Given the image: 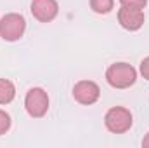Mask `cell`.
<instances>
[{"instance_id": "cell-1", "label": "cell", "mask_w": 149, "mask_h": 148, "mask_svg": "<svg viewBox=\"0 0 149 148\" xmlns=\"http://www.w3.org/2000/svg\"><path fill=\"white\" fill-rule=\"evenodd\" d=\"M106 80L111 87L116 89H127L135 84L137 80V72L132 65L128 63H114L106 72Z\"/></svg>"}, {"instance_id": "cell-2", "label": "cell", "mask_w": 149, "mask_h": 148, "mask_svg": "<svg viewBox=\"0 0 149 148\" xmlns=\"http://www.w3.org/2000/svg\"><path fill=\"white\" fill-rule=\"evenodd\" d=\"M26 21L17 12H9L0 18V37L7 42H14L24 35Z\"/></svg>"}, {"instance_id": "cell-3", "label": "cell", "mask_w": 149, "mask_h": 148, "mask_svg": "<svg viewBox=\"0 0 149 148\" xmlns=\"http://www.w3.org/2000/svg\"><path fill=\"white\" fill-rule=\"evenodd\" d=\"M104 124L108 131L114 134H123L132 127V113L123 106H113L104 117Z\"/></svg>"}, {"instance_id": "cell-4", "label": "cell", "mask_w": 149, "mask_h": 148, "mask_svg": "<svg viewBox=\"0 0 149 148\" xmlns=\"http://www.w3.org/2000/svg\"><path fill=\"white\" fill-rule=\"evenodd\" d=\"M24 106H26V111L31 117H35V118L43 117L49 110V96H47V92L42 87L30 89L26 92V98H24Z\"/></svg>"}, {"instance_id": "cell-5", "label": "cell", "mask_w": 149, "mask_h": 148, "mask_svg": "<svg viewBox=\"0 0 149 148\" xmlns=\"http://www.w3.org/2000/svg\"><path fill=\"white\" fill-rule=\"evenodd\" d=\"M73 96L74 99L78 103H81V105H94L99 99V96H101V89L92 80H80V82L74 84Z\"/></svg>"}, {"instance_id": "cell-6", "label": "cell", "mask_w": 149, "mask_h": 148, "mask_svg": "<svg viewBox=\"0 0 149 148\" xmlns=\"http://www.w3.org/2000/svg\"><path fill=\"white\" fill-rule=\"evenodd\" d=\"M30 11L40 23H50L59 12V5L56 0H33Z\"/></svg>"}, {"instance_id": "cell-7", "label": "cell", "mask_w": 149, "mask_h": 148, "mask_svg": "<svg viewBox=\"0 0 149 148\" xmlns=\"http://www.w3.org/2000/svg\"><path fill=\"white\" fill-rule=\"evenodd\" d=\"M118 21L125 30L135 32L144 25V12L142 9H134V7H123L118 11Z\"/></svg>"}, {"instance_id": "cell-8", "label": "cell", "mask_w": 149, "mask_h": 148, "mask_svg": "<svg viewBox=\"0 0 149 148\" xmlns=\"http://www.w3.org/2000/svg\"><path fill=\"white\" fill-rule=\"evenodd\" d=\"M16 96V87L10 80L0 78V105H7L14 99Z\"/></svg>"}, {"instance_id": "cell-9", "label": "cell", "mask_w": 149, "mask_h": 148, "mask_svg": "<svg viewBox=\"0 0 149 148\" xmlns=\"http://www.w3.org/2000/svg\"><path fill=\"white\" fill-rule=\"evenodd\" d=\"M113 5H114V0H90V7L97 14H108V12H111Z\"/></svg>"}, {"instance_id": "cell-10", "label": "cell", "mask_w": 149, "mask_h": 148, "mask_svg": "<svg viewBox=\"0 0 149 148\" xmlns=\"http://www.w3.org/2000/svg\"><path fill=\"white\" fill-rule=\"evenodd\" d=\"M10 127V117L5 113L3 110H0V136L5 134Z\"/></svg>"}, {"instance_id": "cell-11", "label": "cell", "mask_w": 149, "mask_h": 148, "mask_svg": "<svg viewBox=\"0 0 149 148\" xmlns=\"http://www.w3.org/2000/svg\"><path fill=\"white\" fill-rule=\"evenodd\" d=\"M123 7H134V9H144L148 0H120Z\"/></svg>"}, {"instance_id": "cell-12", "label": "cell", "mask_w": 149, "mask_h": 148, "mask_svg": "<svg viewBox=\"0 0 149 148\" xmlns=\"http://www.w3.org/2000/svg\"><path fill=\"white\" fill-rule=\"evenodd\" d=\"M141 75L149 80V56L146 59H142V63H141Z\"/></svg>"}, {"instance_id": "cell-13", "label": "cell", "mask_w": 149, "mask_h": 148, "mask_svg": "<svg viewBox=\"0 0 149 148\" xmlns=\"http://www.w3.org/2000/svg\"><path fill=\"white\" fill-rule=\"evenodd\" d=\"M142 147H148V148H149V132L146 134V138L142 140Z\"/></svg>"}]
</instances>
